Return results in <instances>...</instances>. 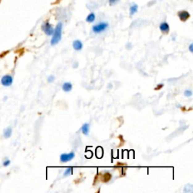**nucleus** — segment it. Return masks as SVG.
I'll list each match as a JSON object with an SVG mask.
<instances>
[{"mask_svg":"<svg viewBox=\"0 0 193 193\" xmlns=\"http://www.w3.org/2000/svg\"><path fill=\"white\" fill-rule=\"evenodd\" d=\"M160 30H161L162 32H167L169 31V30H170V27H169V25L167 24V23H161V25H160L159 27Z\"/></svg>","mask_w":193,"mask_h":193,"instance_id":"obj_10","label":"nucleus"},{"mask_svg":"<svg viewBox=\"0 0 193 193\" xmlns=\"http://www.w3.org/2000/svg\"><path fill=\"white\" fill-rule=\"evenodd\" d=\"M190 187H192V185H190V184H189V185L186 186L185 188H184V192H192V189H189V188Z\"/></svg>","mask_w":193,"mask_h":193,"instance_id":"obj_15","label":"nucleus"},{"mask_svg":"<svg viewBox=\"0 0 193 193\" xmlns=\"http://www.w3.org/2000/svg\"><path fill=\"white\" fill-rule=\"evenodd\" d=\"M108 26H109L108 23L103 22V23H98V24L94 25V26L92 27V30H93V32H95V33H100V32L105 31L107 29V27H108Z\"/></svg>","mask_w":193,"mask_h":193,"instance_id":"obj_2","label":"nucleus"},{"mask_svg":"<svg viewBox=\"0 0 193 193\" xmlns=\"http://www.w3.org/2000/svg\"><path fill=\"white\" fill-rule=\"evenodd\" d=\"M62 23H59L56 26L55 30H54V33H53V37L51 41V45H55L59 43L60 41L61 40V36H62Z\"/></svg>","mask_w":193,"mask_h":193,"instance_id":"obj_1","label":"nucleus"},{"mask_svg":"<svg viewBox=\"0 0 193 193\" xmlns=\"http://www.w3.org/2000/svg\"><path fill=\"white\" fill-rule=\"evenodd\" d=\"M62 89L65 92H69L73 89V85L70 82H65L62 86Z\"/></svg>","mask_w":193,"mask_h":193,"instance_id":"obj_9","label":"nucleus"},{"mask_svg":"<svg viewBox=\"0 0 193 193\" xmlns=\"http://www.w3.org/2000/svg\"><path fill=\"white\" fill-rule=\"evenodd\" d=\"M75 155H75L74 152H71L69 153H63L60 156V160L62 163H66V162L73 160L75 158Z\"/></svg>","mask_w":193,"mask_h":193,"instance_id":"obj_3","label":"nucleus"},{"mask_svg":"<svg viewBox=\"0 0 193 193\" xmlns=\"http://www.w3.org/2000/svg\"><path fill=\"white\" fill-rule=\"evenodd\" d=\"M127 48H128V49H131V45H130V44H128V45H127Z\"/></svg>","mask_w":193,"mask_h":193,"instance_id":"obj_21","label":"nucleus"},{"mask_svg":"<svg viewBox=\"0 0 193 193\" xmlns=\"http://www.w3.org/2000/svg\"><path fill=\"white\" fill-rule=\"evenodd\" d=\"M54 80H55V77H54V76H48V82L50 83L54 82Z\"/></svg>","mask_w":193,"mask_h":193,"instance_id":"obj_17","label":"nucleus"},{"mask_svg":"<svg viewBox=\"0 0 193 193\" xmlns=\"http://www.w3.org/2000/svg\"><path fill=\"white\" fill-rule=\"evenodd\" d=\"M184 95H185V97H192V90H185V92H184Z\"/></svg>","mask_w":193,"mask_h":193,"instance_id":"obj_16","label":"nucleus"},{"mask_svg":"<svg viewBox=\"0 0 193 193\" xmlns=\"http://www.w3.org/2000/svg\"><path fill=\"white\" fill-rule=\"evenodd\" d=\"M1 83L4 86H10L13 83V78L11 76H9V75L4 76L2 78Z\"/></svg>","mask_w":193,"mask_h":193,"instance_id":"obj_5","label":"nucleus"},{"mask_svg":"<svg viewBox=\"0 0 193 193\" xmlns=\"http://www.w3.org/2000/svg\"><path fill=\"white\" fill-rule=\"evenodd\" d=\"M178 16L182 21H186L187 19H189V18L190 17V15H189V13L187 12V11H180V12L178 13Z\"/></svg>","mask_w":193,"mask_h":193,"instance_id":"obj_6","label":"nucleus"},{"mask_svg":"<svg viewBox=\"0 0 193 193\" xmlns=\"http://www.w3.org/2000/svg\"><path fill=\"white\" fill-rule=\"evenodd\" d=\"M189 52H190L191 53L193 52V44L192 43L190 44V45H189Z\"/></svg>","mask_w":193,"mask_h":193,"instance_id":"obj_19","label":"nucleus"},{"mask_svg":"<svg viewBox=\"0 0 193 193\" xmlns=\"http://www.w3.org/2000/svg\"><path fill=\"white\" fill-rule=\"evenodd\" d=\"M72 174H73V167H67V168L65 170V171L64 173V177H68V176H70Z\"/></svg>","mask_w":193,"mask_h":193,"instance_id":"obj_12","label":"nucleus"},{"mask_svg":"<svg viewBox=\"0 0 193 193\" xmlns=\"http://www.w3.org/2000/svg\"><path fill=\"white\" fill-rule=\"evenodd\" d=\"M10 163H11L10 160H6V161L3 162V165H4L5 167H7L10 165Z\"/></svg>","mask_w":193,"mask_h":193,"instance_id":"obj_18","label":"nucleus"},{"mask_svg":"<svg viewBox=\"0 0 193 193\" xmlns=\"http://www.w3.org/2000/svg\"><path fill=\"white\" fill-rule=\"evenodd\" d=\"M137 8L138 6H136V5L131 6V8H130V14H131V15H133L134 13H136V11H137Z\"/></svg>","mask_w":193,"mask_h":193,"instance_id":"obj_14","label":"nucleus"},{"mask_svg":"<svg viewBox=\"0 0 193 193\" xmlns=\"http://www.w3.org/2000/svg\"><path fill=\"white\" fill-rule=\"evenodd\" d=\"M42 30L45 32V33L47 36H52L53 33H54V30L53 29L52 25H51L48 22H47V23H44V24L42 25Z\"/></svg>","mask_w":193,"mask_h":193,"instance_id":"obj_4","label":"nucleus"},{"mask_svg":"<svg viewBox=\"0 0 193 193\" xmlns=\"http://www.w3.org/2000/svg\"><path fill=\"white\" fill-rule=\"evenodd\" d=\"M82 132L84 135H88L89 134V131H90V125L88 123H85L82 126Z\"/></svg>","mask_w":193,"mask_h":193,"instance_id":"obj_8","label":"nucleus"},{"mask_svg":"<svg viewBox=\"0 0 193 193\" xmlns=\"http://www.w3.org/2000/svg\"><path fill=\"white\" fill-rule=\"evenodd\" d=\"M11 134H12V129H11V128L8 127L5 130L4 136L6 138H9L11 136Z\"/></svg>","mask_w":193,"mask_h":193,"instance_id":"obj_11","label":"nucleus"},{"mask_svg":"<svg viewBox=\"0 0 193 193\" xmlns=\"http://www.w3.org/2000/svg\"><path fill=\"white\" fill-rule=\"evenodd\" d=\"M73 47L76 51H81L83 48V44L80 40H75L73 43Z\"/></svg>","mask_w":193,"mask_h":193,"instance_id":"obj_7","label":"nucleus"},{"mask_svg":"<svg viewBox=\"0 0 193 193\" xmlns=\"http://www.w3.org/2000/svg\"><path fill=\"white\" fill-rule=\"evenodd\" d=\"M118 1H119V0H110V2L111 5H113V4H115V3L117 2Z\"/></svg>","mask_w":193,"mask_h":193,"instance_id":"obj_20","label":"nucleus"},{"mask_svg":"<svg viewBox=\"0 0 193 193\" xmlns=\"http://www.w3.org/2000/svg\"><path fill=\"white\" fill-rule=\"evenodd\" d=\"M94 20H95V15H94V14H93V13L90 14V15H88L86 18L87 22H89V23H91V22L94 21Z\"/></svg>","mask_w":193,"mask_h":193,"instance_id":"obj_13","label":"nucleus"}]
</instances>
